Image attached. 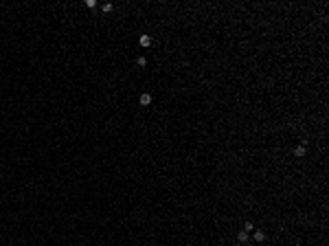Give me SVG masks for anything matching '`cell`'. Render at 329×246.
I'll list each match as a JSON object with an SVG mask.
<instances>
[{"label": "cell", "mask_w": 329, "mask_h": 246, "mask_svg": "<svg viewBox=\"0 0 329 246\" xmlns=\"http://www.w3.org/2000/svg\"><path fill=\"white\" fill-rule=\"evenodd\" d=\"M136 64H138V66L143 68V66H147V59H145V57L141 55V57H136Z\"/></svg>", "instance_id": "7"}, {"label": "cell", "mask_w": 329, "mask_h": 246, "mask_svg": "<svg viewBox=\"0 0 329 246\" xmlns=\"http://www.w3.org/2000/svg\"><path fill=\"white\" fill-rule=\"evenodd\" d=\"M252 229H255V226H252V224H250V222H246V226H244V231H246V233H250V231H252Z\"/></svg>", "instance_id": "9"}, {"label": "cell", "mask_w": 329, "mask_h": 246, "mask_svg": "<svg viewBox=\"0 0 329 246\" xmlns=\"http://www.w3.org/2000/svg\"><path fill=\"white\" fill-rule=\"evenodd\" d=\"M101 11H103V13H110V11H112V2H106V5H101Z\"/></svg>", "instance_id": "5"}, {"label": "cell", "mask_w": 329, "mask_h": 246, "mask_svg": "<svg viewBox=\"0 0 329 246\" xmlns=\"http://www.w3.org/2000/svg\"><path fill=\"white\" fill-rule=\"evenodd\" d=\"M86 7H88V9H94V7H97V0H86Z\"/></svg>", "instance_id": "8"}, {"label": "cell", "mask_w": 329, "mask_h": 246, "mask_svg": "<svg viewBox=\"0 0 329 246\" xmlns=\"http://www.w3.org/2000/svg\"><path fill=\"white\" fill-rule=\"evenodd\" d=\"M237 239H239V242H246V239H248V233H246V231H239V233H237Z\"/></svg>", "instance_id": "6"}, {"label": "cell", "mask_w": 329, "mask_h": 246, "mask_svg": "<svg viewBox=\"0 0 329 246\" xmlns=\"http://www.w3.org/2000/svg\"><path fill=\"white\" fill-rule=\"evenodd\" d=\"M294 156H296V158L305 156V145H296V147H294Z\"/></svg>", "instance_id": "3"}, {"label": "cell", "mask_w": 329, "mask_h": 246, "mask_svg": "<svg viewBox=\"0 0 329 246\" xmlns=\"http://www.w3.org/2000/svg\"><path fill=\"white\" fill-rule=\"evenodd\" d=\"M138 101H141V106H149V103H151V94H149V92H143V94L138 97Z\"/></svg>", "instance_id": "2"}, {"label": "cell", "mask_w": 329, "mask_h": 246, "mask_svg": "<svg viewBox=\"0 0 329 246\" xmlns=\"http://www.w3.org/2000/svg\"><path fill=\"white\" fill-rule=\"evenodd\" d=\"M138 42H141V46H143V48H149V46H151V35H141V37H138Z\"/></svg>", "instance_id": "1"}, {"label": "cell", "mask_w": 329, "mask_h": 246, "mask_svg": "<svg viewBox=\"0 0 329 246\" xmlns=\"http://www.w3.org/2000/svg\"><path fill=\"white\" fill-rule=\"evenodd\" d=\"M255 239H257V242H263V239H266V233H263V231H255Z\"/></svg>", "instance_id": "4"}]
</instances>
